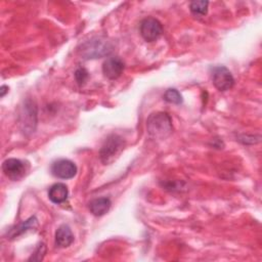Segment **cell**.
<instances>
[{
  "mask_svg": "<svg viewBox=\"0 0 262 262\" xmlns=\"http://www.w3.org/2000/svg\"><path fill=\"white\" fill-rule=\"evenodd\" d=\"M146 130L154 139H165L173 130L170 116L164 112L150 114L146 120Z\"/></svg>",
  "mask_w": 262,
  "mask_h": 262,
  "instance_id": "obj_1",
  "label": "cell"
},
{
  "mask_svg": "<svg viewBox=\"0 0 262 262\" xmlns=\"http://www.w3.org/2000/svg\"><path fill=\"white\" fill-rule=\"evenodd\" d=\"M124 145H125V141L121 136L117 134L110 135L105 139L104 143L102 144L99 150L100 161L104 165L111 164L116 160L117 157H119V155L124 148Z\"/></svg>",
  "mask_w": 262,
  "mask_h": 262,
  "instance_id": "obj_2",
  "label": "cell"
},
{
  "mask_svg": "<svg viewBox=\"0 0 262 262\" xmlns=\"http://www.w3.org/2000/svg\"><path fill=\"white\" fill-rule=\"evenodd\" d=\"M111 43L104 38H93L82 45L81 54L85 58H98L112 52Z\"/></svg>",
  "mask_w": 262,
  "mask_h": 262,
  "instance_id": "obj_3",
  "label": "cell"
},
{
  "mask_svg": "<svg viewBox=\"0 0 262 262\" xmlns=\"http://www.w3.org/2000/svg\"><path fill=\"white\" fill-rule=\"evenodd\" d=\"M140 35L147 42H154L160 38L163 32L162 24L155 17H145L139 27Z\"/></svg>",
  "mask_w": 262,
  "mask_h": 262,
  "instance_id": "obj_4",
  "label": "cell"
},
{
  "mask_svg": "<svg viewBox=\"0 0 262 262\" xmlns=\"http://www.w3.org/2000/svg\"><path fill=\"white\" fill-rule=\"evenodd\" d=\"M212 81L214 86L219 90V91H226L232 88L234 84V79L225 67L219 66L213 69L212 72Z\"/></svg>",
  "mask_w": 262,
  "mask_h": 262,
  "instance_id": "obj_5",
  "label": "cell"
},
{
  "mask_svg": "<svg viewBox=\"0 0 262 262\" xmlns=\"http://www.w3.org/2000/svg\"><path fill=\"white\" fill-rule=\"evenodd\" d=\"M20 118V124L23 125L24 132H34L37 123V107L31 100H27L25 102Z\"/></svg>",
  "mask_w": 262,
  "mask_h": 262,
  "instance_id": "obj_6",
  "label": "cell"
},
{
  "mask_svg": "<svg viewBox=\"0 0 262 262\" xmlns=\"http://www.w3.org/2000/svg\"><path fill=\"white\" fill-rule=\"evenodd\" d=\"M51 173L60 179H71L77 173V166L70 160L60 159L52 164Z\"/></svg>",
  "mask_w": 262,
  "mask_h": 262,
  "instance_id": "obj_7",
  "label": "cell"
},
{
  "mask_svg": "<svg viewBox=\"0 0 262 262\" xmlns=\"http://www.w3.org/2000/svg\"><path fill=\"white\" fill-rule=\"evenodd\" d=\"M2 171L6 177H8L13 181H16L21 179L25 176L26 167L20 160L10 158L3 162Z\"/></svg>",
  "mask_w": 262,
  "mask_h": 262,
  "instance_id": "obj_8",
  "label": "cell"
},
{
  "mask_svg": "<svg viewBox=\"0 0 262 262\" xmlns=\"http://www.w3.org/2000/svg\"><path fill=\"white\" fill-rule=\"evenodd\" d=\"M125 68L124 61L118 56H112L106 58V60L102 64V73L103 75L111 80L118 79Z\"/></svg>",
  "mask_w": 262,
  "mask_h": 262,
  "instance_id": "obj_9",
  "label": "cell"
},
{
  "mask_svg": "<svg viewBox=\"0 0 262 262\" xmlns=\"http://www.w3.org/2000/svg\"><path fill=\"white\" fill-rule=\"evenodd\" d=\"M73 242L74 234L71 228L66 224L60 225L55 231V245L58 248H67L71 246Z\"/></svg>",
  "mask_w": 262,
  "mask_h": 262,
  "instance_id": "obj_10",
  "label": "cell"
},
{
  "mask_svg": "<svg viewBox=\"0 0 262 262\" xmlns=\"http://www.w3.org/2000/svg\"><path fill=\"white\" fill-rule=\"evenodd\" d=\"M69 190L66 184L55 183L48 190V198L54 204H61L67 201Z\"/></svg>",
  "mask_w": 262,
  "mask_h": 262,
  "instance_id": "obj_11",
  "label": "cell"
},
{
  "mask_svg": "<svg viewBox=\"0 0 262 262\" xmlns=\"http://www.w3.org/2000/svg\"><path fill=\"white\" fill-rule=\"evenodd\" d=\"M111 205H112V202L108 198L101 196V198H97V199L92 200L89 203L88 208L94 216H102V215H104L105 213L108 212V210L111 208Z\"/></svg>",
  "mask_w": 262,
  "mask_h": 262,
  "instance_id": "obj_12",
  "label": "cell"
},
{
  "mask_svg": "<svg viewBox=\"0 0 262 262\" xmlns=\"http://www.w3.org/2000/svg\"><path fill=\"white\" fill-rule=\"evenodd\" d=\"M38 227V220L35 216H32L30 217L28 220L24 221L21 224L15 226L14 228H12L9 233L7 234V236L9 238H14L20 234H23L24 232H27L29 230H32V229H35Z\"/></svg>",
  "mask_w": 262,
  "mask_h": 262,
  "instance_id": "obj_13",
  "label": "cell"
},
{
  "mask_svg": "<svg viewBox=\"0 0 262 262\" xmlns=\"http://www.w3.org/2000/svg\"><path fill=\"white\" fill-rule=\"evenodd\" d=\"M208 5H209V2L205 0L192 1L189 4V9L192 14L196 16H204L208 12Z\"/></svg>",
  "mask_w": 262,
  "mask_h": 262,
  "instance_id": "obj_14",
  "label": "cell"
},
{
  "mask_svg": "<svg viewBox=\"0 0 262 262\" xmlns=\"http://www.w3.org/2000/svg\"><path fill=\"white\" fill-rule=\"evenodd\" d=\"M164 99L169 102V103H173V104H180L182 102V96L179 93L178 90L170 88L168 89L165 94H164Z\"/></svg>",
  "mask_w": 262,
  "mask_h": 262,
  "instance_id": "obj_15",
  "label": "cell"
},
{
  "mask_svg": "<svg viewBox=\"0 0 262 262\" xmlns=\"http://www.w3.org/2000/svg\"><path fill=\"white\" fill-rule=\"evenodd\" d=\"M45 251H46V247L44 244H40L36 250L35 253L32 254V256L30 257V261H40L43 259L44 257V254H45Z\"/></svg>",
  "mask_w": 262,
  "mask_h": 262,
  "instance_id": "obj_16",
  "label": "cell"
},
{
  "mask_svg": "<svg viewBox=\"0 0 262 262\" xmlns=\"http://www.w3.org/2000/svg\"><path fill=\"white\" fill-rule=\"evenodd\" d=\"M88 76H89L88 72L84 68H79L75 72V78L79 84H84L86 82V80L88 79Z\"/></svg>",
  "mask_w": 262,
  "mask_h": 262,
  "instance_id": "obj_17",
  "label": "cell"
},
{
  "mask_svg": "<svg viewBox=\"0 0 262 262\" xmlns=\"http://www.w3.org/2000/svg\"><path fill=\"white\" fill-rule=\"evenodd\" d=\"M6 92H8V87L6 85H2L0 88V96L3 97Z\"/></svg>",
  "mask_w": 262,
  "mask_h": 262,
  "instance_id": "obj_18",
  "label": "cell"
}]
</instances>
